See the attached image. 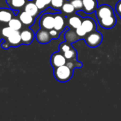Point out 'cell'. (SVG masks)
<instances>
[{
  "instance_id": "e0dca14e",
  "label": "cell",
  "mask_w": 121,
  "mask_h": 121,
  "mask_svg": "<svg viewBox=\"0 0 121 121\" xmlns=\"http://www.w3.org/2000/svg\"><path fill=\"white\" fill-rule=\"evenodd\" d=\"M82 19L83 18H81L78 15H73L68 18V23H69V25L73 29H77L78 27L82 26Z\"/></svg>"
},
{
  "instance_id": "5b68a950",
  "label": "cell",
  "mask_w": 121,
  "mask_h": 121,
  "mask_svg": "<svg viewBox=\"0 0 121 121\" xmlns=\"http://www.w3.org/2000/svg\"><path fill=\"white\" fill-rule=\"evenodd\" d=\"M50 62H51L52 66L54 68H56V67L66 65L67 59L65 58L63 53H62V52H57L54 53L52 55Z\"/></svg>"
},
{
  "instance_id": "4316f807",
  "label": "cell",
  "mask_w": 121,
  "mask_h": 121,
  "mask_svg": "<svg viewBox=\"0 0 121 121\" xmlns=\"http://www.w3.org/2000/svg\"><path fill=\"white\" fill-rule=\"evenodd\" d=\"M71 48H72L71 45H69V43H67V42H64V43H61L60 45V50L62 53L67 52V50H70Z\"/></svg>"
},
{
  "instance_id": "277c9868",
  "label": "cell",
  "mask_w": 121,
  "mask_h": 121,
  "mask_svg": "<svg viewBox=\"0 0 121 121\" xmlns=\"http://www.w3.org/2000/svg\"><path fill=\"white\" fill-rule=\"evenodd\" d=\"M96 13L98 19H101L111 16H113L114 11L111 6L104 4L97 8V9L96 10Z\"/></svg>"
},
{
  "instance_id": "2e32d148",
  "label": "cell",
  "mask_w": 121,
  "mask_h": 121,
  "mask_svg": "<svg viewBox=\"0 0 121 121\" xmlns=\"http://www.w3.org/2000/svg\"><path fill=\"white\" fill-rule=\"evenodd\" d=\"M9 7L11 9L19 11L25 6L27 3V0H6Z\"/></svg>"
},
{
  "instance_id": "9a60e30c",
  "label": "cell",
  "mask_w": 121,
  "mask_h": 121,
  "mask_svg": "<svg viewBox=\"0 0 121 121\" xmlns=\"http://www.w3.org/2000/svg\"><path fill=\"white\" fill-rule=\"evenodd\" d=\"M65 27V19L63 16L60 13L55 14L54 21V28L60 33L63 30Z\"/></svg>"
},
{
  "instance_id": "83f0119b",
  "label": "cell",
  "mask_w": 121,
  "mask_h": 121,
  "mask_svg": "<svg viewBox=\"0 0 121 121\" xmlns=\"http://www.w3.org/2000/svg\"><path fill=\"white\" fill-rule=\"evenodd\" d=\"M76 30V33L77 35L79 37V38H84L86 36V35L87 34L86 31L84 29V28L81 26L79 27H78L77 29H75Z\"/></svg>"
},
{
  "instance_id": "d4e9b609",
  "label": "cell",
  "mask_w": 121,
  "mask_h": 121,
  "mask_svg": "<svg viewBox=\"0 0 121 121\" xmlns=\"http://www.w3.org/2000/svg\"><path fill=\"white\" fill-rule=\"evenodd\" d=\"M66 65L71 69H73V68H74L75 67H82V64L77 62V59H74V60H68L67 62H66Z\"/></svg>"
},
{
  "instance_id": "6da1fadb",
  "label": "cell",
  "mask_w": 121,
  "mask_h": 121,
  "mask_svg": "<svg viewBox=\"0 0 121 121\" xmlns=\"http://www.w3.org/2000/svg\"><path fill=\"white\" fill-rule=\"evenodd\" d=\"M54 75L55 79L60 82H67L73 76V69L67 65L55 68Z\"/></svg>"
},
{
  "instance_id": "8fae6325",
  "label": "cell",
  "mask_w": 121,
  "mask_h": 121,
  "mask_svg": "<svg viewBox=\"0 0 121 121\" xmlns=\"http://www.w3.org/2000/svg\"><path fill=\"white\" fill-rule=\"evenodd\" d=\"M83 9L86 13H91L97 9V0H82Z\"/></svg>"
},
{
  "instance_id": "4dcf8cb0",
  "label": "cell",
  "mask_w": 121,
  "mask_h": 121,
  "mask_svg": "<svg viewBox=\"0 0 121 121\" xmlns=\"http://www.w3.org/2000/svg\"><path fill=\"white\" fill-rule=\"evenodd\" d=\"M116 11L118 13V14L121 15V1H118V4H116Z\"/></svg>"
},
{
  "instance_id": "7c38bea8",
  "label": "cell",
  "mask_w": 121,
  "mask_h": 121,
  "mask_svg": "<svg viewBox=\"0 0 121 121\" xmlns=\"http://www.w3.org/2000/svg\"><path fill=\"white\" fill-rule=\"evenodd\" d=\"M24 11L35 18L40 13V10L36 6V4H35L34 1H28L24 6Z\"/></svg>"
},
{
  "instance_id": "ba28073f",
  "label": "cell",
  "mask_w": 121,
  "mask_h": 121,
  "mask_svg": "<svg viewBox=\"0 0 121 121\" xmlns=\"http://www.w3.org/2000/svg\"><path fill=\"white\" fill-rule=\"evenodd\" d=\"M82 26L86 31L87 34L96 30V23L95 21L91 18H84L82 19Z\"/></svg>"
},
{
  "instance_id": "484cf974",
  "label": "cell",
  "mask_w": 121,
  "mask_h": 121,
  "mask_svg": "<svg viewBox=\"0 0 121 121\" xmlns=\"http://www.w3.org/2000/svg\"><path fill=\"white\" fill-rule=\"evenodd\" d=\"M70 3L73 5L76 11L83 9V2L82 0H70Z\"/></svg>"
},
{
  "instance_id": "7402d4cb",
  "label": "cell",
  "mask_w": 121,
  "mask_h": 121,
  "mask_svg": "<svg viewBox=\"0 0 121 121\" xmlns=\"http://www.w3.org/2000/svg\"><path fill=\"white\" fill-rule=\"evenodd\" d=\"M63 55H65L67 60H72L77 59V51L72 48L70 50H67V52H64Z\"/></svg>"
},
{
  "instance_id": "d6986e66",
  "label": "cell",
  "mask_w": 121,
  "mask_h": 121,
  "mask_svg": "<svg viewBox=\"0 0 121 121\" xmlns=\"http://www.w3.org/2000/svg\"><path fill=\"white\" fill-rule=\"evenodd\" d=\"M78 38H79V37L77 35L76 31H73L72 30H68L65 34V38H66L67 41L69 43H72L77 40Z\"/></svg>"
},
{
  "instance_id": "30bf717a",
  "label": "cell",
  "mask_w": 121,
  "mask_h": 121,
  "mask_svg": "<svg viewBox=\"0 0 121 121\" xmlns=\"http://www.w3.org/2000/svg\"><path fill=\"white\" fill-rule=\"evenodd\" d=\"M99 24L101 27L104 28H112L115 26V25L116 24V18L115 16V15L113 16H111L106 18H101V19H98Z\"/></svg>"
},
{
  "instance_id": "7a4b0ae2",
  "label": "cell",
  "mask_w": 121,
  "mask_h": 121,
  "mask_svg": "<svg viewBox=\"0 0 121 121\" xmlns=\"http://www.w3.org/2000/svg\"><path fill=\"white\" fill-rule=\"evenodd\" d=\"M85 40L86 43L90 48H96L101 43L103 40V36L101 33L95 30L89 33V35L85 38Z\"/></svg>"
},
{
  "instance_id": "9c48e42d",
  "label": "cell",
  "mask_w": 121,
  "mask_h": 121,
  "mask_svg": "<svg viewBox=\"0 0 121 121\" xmlns=\"http://www.w3.org/2000/svg\"><path fill=\"white\" fill-rule=\"evenodd\" d=\"M21 37L22 44L30 45L33 42L35 38V34L32 30L28 28V29H24L21 32Z\"/></svg>"
},
{
  "instance_id": "cb8c5ba5",
  "label": "cell",
  "mask_w": 121,
  "mask_h": 121,
  "mask_svg": "<svg viewBox=\"0 0 121 121\" xmlns=\"http://www.w3.org/2000/svg\"><path fill=\"white\" fill-rule=\"evenodd\" d=\"M13 32V30L10 26H8L2 28V30L1 31V34L4 39H6Z\"/></svg>"
},
{
  "instance_id": "ffe728a7",
  "label": "cell",
  "mask_w": 121,
  "mask_h": 121,
  "mask_svg": "<svg viewBox=\"0 0 121 121\" xmlns=\"http://www.w3.org/2000/svg\"><path fill=\"white\" fill-rule=\"evenodd\" d=\"M34 2L40 11H43L50 4L51 0H34Z\"/></svg>"
},
{
  "instance_id": "3957f363",
  "label": "cell",
  "mask_w": 121,
  "mask_h": 121,
  "mask_svg": "<svg viewBox=\"0 0 121 121\" xmlns=\"http://www.w3.org/2000/svg\"><path fill=\"white\" fill-rule=\"evenodd\" d=\"M55 15L51 13H45L42 16L40 19V26L41 28L50 30L54 28Z\"/></svg>"
},
{
  "instance_id": "44dd1931",
  "label": "cell",
  "mask_w": 121,
  "mask_h": 121,
  "mask_svg": "<svg viewBox=\"0 0 121 121\" xmlns=\"http://www.w3.org/2000/svg\"><path fill=\"white\" fill-rule=\"evenodd\" d=\"M62 9V11L64 13H65L67 14H71V13H74V11H75L74 7L70 3V1H69V2H65L64 4H63V6H62V9Z\"/></svg>"
},
{
  "instance_id": "f546056e",
  "label": "cell",
  "mask_w": 121,
  "mask_h": 121,
  "mask_svg": "<svg viewBox=\"0 0 121 121\" xmlns=\"http://www.w3.org/2000/svg\"><path fill=\"white\" fill-rule=\"evenodd\" d=\"M1 47H2L4 49L7 50V49H9V48L11 47V45H10L9 43L6 40H4V42H3V43H2V44H1Z\"/></svg>"
},
{
  "instance_id": "f1b7e54d",
  "label": "cell",
  "mask_w": 121,
  "mask_h": 121,
  "mask_svg": "<svg viewBox=\"0 0 121 121\" xmlns=\"http://www.w3.org/2000/svg\"><path fill=\"white\" fill-rule=\"evenodd\" d=\"M49 32H50V35L52 36V38H57L59 35H60V32L57 31V30H55V28L50 30Z\"/></svg>"
},
{
  "instance_id": "603a6c76",
  "label": "cell",
  "mask_w": 121,
  "mask_h": 121,
  "mask_svg": "<svg viewBox=\"0 0 121 121\" xmlns=\"http://www.w3.org/2000/svg\"><path fill=\"white\" fill-rule=\"evenodd\" d=\"M65 0H51L50 6L53 9L59 10L62 9Z\"/></svg>"
},
{
  "instance_id": "ac0fdd59",
  "label": "cell",
  "mask_w": 121,
  "mask_h": 121,
  "mask_svg": "<svg viewBox=\"0 0 121 121\" xmlns=\"http://www.w3.org/2000/svg\"><path fill=\"white\" fill-rule=\"evenodd\" d=\"M9 26H10L13 30H20L22 28V22L19 18H12L8 23Z\"/></svg>"
},
{
  "instance_id": "5bb4252c",
  "label": "cell",
  "mask_w": 121,
  "mask_h": 121,
  "mask_svg": "<svg viewBox=\"0 0 121 121\" xmlns=\"http://www.w3.org/2000/svg\"><path fill=\"white\" fill-rule=\"evenodd\" d=\"M18 18L21 20L22 23L26 26H31L35 22V17H33L25 11H22L19 14Z\"/></svg>"
},
{
  "instance_id": "1f68e13d",
  "label": "cell",
  "mask_w": 121,
  "mask_h": 121,
  "mask_svg": "<svg viewBox=\"0 0 121 121\" xmlns=\"http://www.w3.org/2000/svg\"><path fill=\"white\" fill-rule=\"evenodd\" d=\"M1 37H2V36H1V35H0V42H1V40H2V38H1Z\"/></svg>"
},
{
  "instance_id": "d6a6232c",
  "label": "cell",
  "mask_w": 121,
  "mask_h": 121,
  "mask_svg": "<svg viewBox=\"0 0 121 121\" xmlns=\"http://www.w3.org/2000/svg\"></svg>"
},
{
  "instance_id": "8992f818",
  "label": "cell",
  "mask_w": 121,
  "mask_h": 121,
  "mask_svg": "<svg viewBox=\"0 0 121 121\" xmlns=\"http://www.w3.org/2000/svg\"><path fill=\"white\" fill-rule=\"evenodd\" d=\"M35 38L38 42L41 44H47L50 43L51 39L52 38L50 34L49 30L44 28H40V30H38V31L36 33Z\"/></svg>"
},
{
  "instance_id": "52a82bcc",
  "label": "cell",
  "mask_w": 121,
  "mask_h": 121,
  "mask_svg": "<svg viewBox=\"0 0 121 121\" xmlns=\"http://www.w3.org/2000/svg\"><path fill=\"white\" fill-rule=\"evenodd\" d=\"M4 40H6L9 43L11 47H17L22 44L21 33L19 30H13V32L6 39Z\"/></svg>"
},
{
  "instance_id": "4fadbf2b",
  "label": "cell",
  "mask_w": 121,
  "mask_h": 121,
  "mask_svg": "<svg viewBox=\"0 0 121 121\" xmlns=\"http://www.w3.org/2000/svg\"><path fill=\"white\" fill-rule=\"evenodd\" d=\"M13 11L9 9L1 8L0 9V22L9 23V21L13 18Z\"/></svg>"
}]
</instances>
